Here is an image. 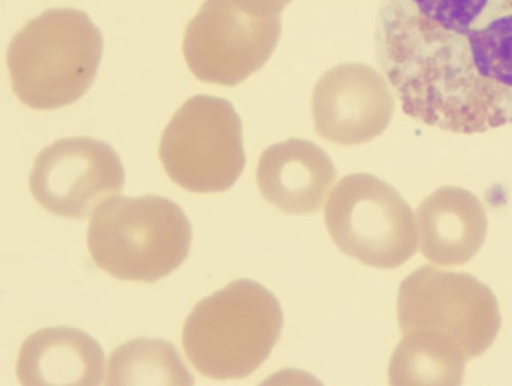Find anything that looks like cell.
Listing matches in <instances>:
<instances>
[{"label":"cell","mask_w":512,"mask_h":386,"mask_svg":"<svg viewBox=\"0 0 512 386\" xmlns=\"http://www.w3.org/2000/svg\"><path fill=\"white\" fill-rule=\"evenodd\" d=\"M375 53L411 118L458 135L512 124V0H381Z\"/></svg>","instance_id":"6da1fadb"},{"label":"cell","mask_w":512,"mask_h":386,"mask_svg":"<svg viewBox=\"0 0 512 386\" xmlns=\"http://www.w3.org/2000/svg\"><path fill=\"white\" fill-rule=\"evenodd\" d=\"M104 39L89 15L52 9L29 21L7 52L12 87L35 110H55L77 102L98 74Z\"/></svg>","instance_id":"7a4b0ae2"},{"label":"cell","mask_w":512,"mask_h":386,"mask_svg":"<svg viewBox=\"0 0 512 386\" xmlns=\"http://www.w3.org/2000/svg\"><path fill=\"white\" fill-rule=\"evenodd\" d=\"M283 325L276 296L259 283L239 279L197 304L184 325L183 347L204 377L241 379L270 357Z\"/></svg>","instance_id":"3957f363"},{"label":"cell","mask_w":512,"mask_h":386,"mask_svg":"<svg viewBox=\"0 0 512 386\" xmlns=\"http://www.w3.org/2000/svg\"><path fill=\"white\" fill-rule=\"evenodd\" d=\"M192 227L174 201L116 196L93 213L88 246L96 266L123 281L157 282L187 259Z\"/></svg>","instance_id":"277c9868"},{"label":"cell","mask_w":512,"mask_h":386,"mask_svg":"<svg viewBox=\"0 0 512 386\" xmlns=\"http://www.w3.org/2000/svg\"><path fill=\"white\" fill-rule=\"evenodd\" d=\"M398 320L403 335L421 332L448 343L468 363L493 345L502 325L493 291L476 277L423 266L402 283Z\"/></svg>","instance_id":"5b68a950"},{"label":"cell","mask_w":512,"mask_h":386,"mask_svg":"<svg viewBox=\"0 0 512 386\" xmlns=\"http://www.w3.org/2000/svg\"><path fill=\"white\" fill-rule=\"evenodd\" d=\"M242 121L227 100L189 99L163 132L159 157L166 175L199 194L231 189L241 177L246 156Z\"/></svg>","instance_id":"8992f818"},{"label":"cell","mask_w":512,"mask_h":386,"mask_svg":"<svg viewBox=\"0 0 512 386\" xmlns=\"http://www.w3.org/2000/svg\"><path fill=\"white\" fill-rule=\"evenodd\" d=\"M325 225L336 246L360 263L396 269L415 254L412 209L396 189L368 174L341 179L325 207Z\"/></svg>","instance_id":"52a82bcc"},{"label":"cell","mask_w":512,"mask_h":386,"mask_svg":"<svg viewBox=\"0 0 512 386\" xmlns=\"http://www.w3.org/2000/svg\"><path fill=\"white\" fill-rule=\"evenodd\" d=\"M281 31V16L256 17L232 0H205L187 26L183 54L197 79L233 88L266 65Z\"/></svg>","instance_id":"ba28073f"},{"label":"cell","mask_w":512,"mask_h":386,"mask_svg":"<svg viewBox=\"0 0 512 386\" xmlns=\"http://www.w3.org/2000/svg\"><path fill=\"white\" fill-rule=\"evenodd\" d=\"M122 162L107 143L89 137L59 140L34 160L30 191L56 216L83 220L104 202L121 194Z\"/></svg>","instance_id":"9c48e42d"},{"label":"cell","mask_w":512,"mask_h":386,"mask_svg":"<svg viewBox=\"0 0 512 386\" xmlns=\"http://www.w3.org/2000/svg\"><path fill=\"white\" fill-rule=\"evenodd\" d=\"M395 101L389 84L375 69L341 64L318 80L312 97L317 134L334 144L358 146L387 130Z\"/></svg>","instance_id":"30bf717a"},{"label":"cell","mask_w":512,"mask_h":386,"mask_svg":"<svg viewBox=\"0 0 512 386\" xmlns=\"http://www.w3.org/2000/svg\"><path fill=\"white\" fill-rule=\"evenodd\" d=\"M336 179L329 155L303 139L270 146L256 167V183L263 197L289 214L319 212Z\"/></svg>","instance_id":"8fae6325"},{"label":"cell","mask_w":512,"mask_h":386,"mask_svg":"<svg viewBox=\"0 0 512 386\" xmlns=\"http://www.w3.org/2000/svg\"><path fill=\"white\" fill-rule=\"evenodd\" d=\"M419 248L426 260L442 267H461L484 245L488 220L473 195L444 188L417 208Z\"/></svg>","instance_id":"7c38bea8"},{"label":"cell","mask_w":512,"mask_h":386,"mask_svg":"<svg viewBox=\"0 0 512 386\" xmlns=\"http://www.w3.org/2000/svg\"><path fill=\"white\" fill-rule=\"evenodd\" d=\"M105 355L89 334L51 327L31 334L20 349L16 374L22 385H100Z\"/></svg>","instance_id":"4fadbf2b"},{"label":"cell","mask_w":512,"mask_h":386,"mask_svg":"<svg viewBox=\"0 0 512 386\" xmlns=\"http://www.w3.org/2000/svg\"><path fill=\"white\" fill-rule=\"evenodd\" d=\"M389 367L391 385H460L466 360L448 343L421 332L403 335Z\"/></svg>","instance_id":"5bb4252c"},{"label":"cell","mask_w":512,"mask_h":386,"mask_svg":"<svg viewBox=\"0 0 512 386\" xmlns=\"http://www.w3.org/2000/svg\"><path fill=\"white\" fill-rule=\"evenodd\" d=\"M192 385L194 377L172 343L139 338L110 355L106 385Z\"/></svg>","instance_id":"9a60e30c"},{"label":"cell","mask_w":512,"mask_h":386,"mask_svg":"<svg viewBox=\"0 0 512 386\" xmlns=\"http://www.w3.org/2000/svg\"><path fill=\"white\" fill-rule=\"evenodd\" d=\"M244 12L261 18L281 16L293 0H232Z\"/></svg>","instance_id":"2e32d148"}]
</instances>
